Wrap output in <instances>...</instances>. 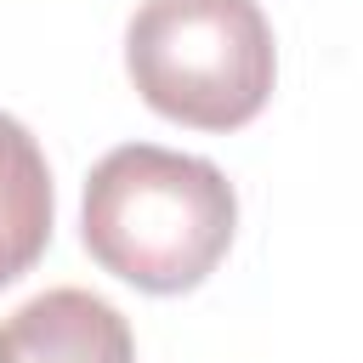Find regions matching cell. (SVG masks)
Segmentation results:
<instances>
[{
	"label": "cell",
	"mask_w": 363,
	"mask_h": 363,
	"mask_svg": "<svg viewBox=\"0 0 363 363\" xmlns=\"http://www.w3.org/2000/svg\"><path fill=\"white\" fill-rule=\"evenodd\" d=\"M233 227H238V193L210 159L125 142L102 153L96 170L85 176L91 261L147 295L199 289L221 267Z\"/></svg>",
	"instance_id": "6da1fadb"
},
{
	"label": "cell",
	"mask_w": 363,
	"mask_h": 363,
	"mask_svg": "<svg viewBox=\"0 0 363 363\" xmlns=\"http://www.w3.org/2000/svg\"><path fill=\"white\" fill-rule=\"evenodd\" d=\"M125 68L153 113L238 130L278 79L272 23L255 0H142L125 28Z\"/></svg>",
	"instance_id": "7a4b0ae2"
},
{
	"label": "cell",
	"mask_w": 363,
	"mask_h": 363,
	"mask_svg": "<svg viewBox=\"0 0 363 363\" xmlns=\"http://www.w3.org/2000/svg\"><path fill=\"white\" fill-rule=\"evenodd\" d=\"M0 363H136V340L102 295L45 289L6 318Z\"/></svg>",
	"instance_id": "3957f363"
},
{
	"label": "cell",
	"mask_w": 363,
	"mask_h": 363,
	"mask_svg": "<svg viewBox=\"0 0 363 363\" xmlns=\"http://www.w3.org/2000/svg\"><path fill=\"white\" fill-rule=\"evenodd\" d=\"M51 164L28 125L0 113V289L17 284L51 244Z\"/></svg>",
	"instance_id": "277c9868"
}]
</instances>
